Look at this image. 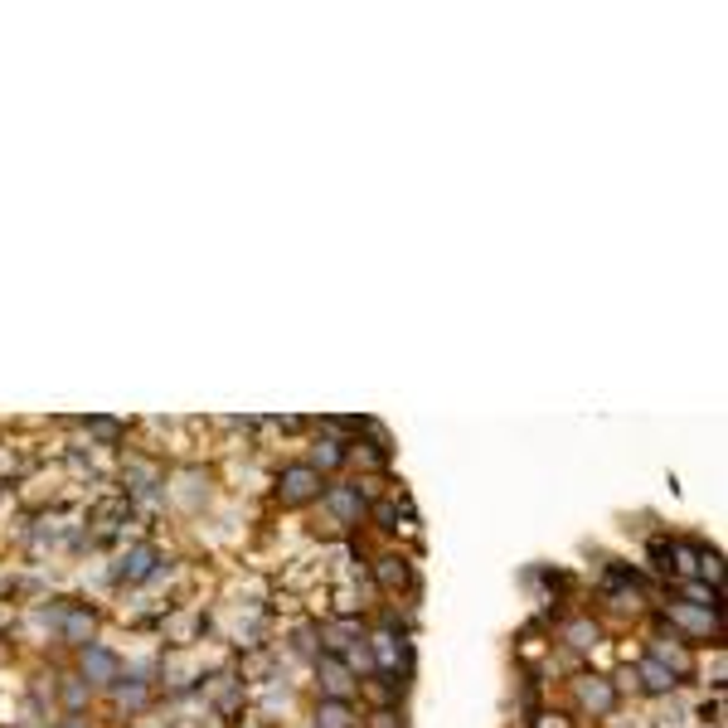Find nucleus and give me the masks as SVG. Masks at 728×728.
Returning <instances> with one entry per match:
<instances>
[{
    "label": "nucleus",
    "mask_w": 728,
    "mask_h": 728,
    "mask_svg": "<svg viewBox=\"0 0 728 728\" xmlns=\"http://www.w3.org/2000/svg\"><path fill=\"white\" fill-rule=\"evenodd\" d=\"M311 481H316L311 471H286V481H282L286 486V500H302L306 491H311Z\"/></svg>",
    "instance_id": "nucleus-1"
},
{
    "label": "nucleus",
    "mask_w": 728,
    "mask_h": 728,
    "mask_svg": "<svg viewBox=\"0 0 728 728\" xmlns=\"http://www.w3.org/2000/svg\"><path fill=\"white\" fill-rule=\"evenodd\" d=\"M320 719H326V728H350V724H345V709H340V704H330Z\"/></svg>",
    "instance_id": "nucleus-2"
}]
</instances>
